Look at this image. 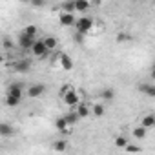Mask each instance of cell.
<instances>
[{
  "label": "cell",
  "instance_id": "cell-3",
  "mask_svg": "<svg viewBox=\"0 0 155 155\" xmlns=\"http://www.w3.org/2000/svg\"><path fill=\"white\" fill-rule=\"evenodd\" d=\"M35 42H37V37H31V35H28L26 31H22V33L18 35V46H20V49L31 51V48H33Z\"/></svg>",
  "mask_w": 155,
  "mask_h": 155
},
{
  "label": "cell",
  "instance_id": "cell-28",
  "mask_svg": "<svg viewBox=\"0 0 155 155\" xmlns=\"http://www.w3.org/2000/svg\"><path fill=\"white\" fill-rule=\"evenodd\" d=\"M150 77H151V81L155 82V64L151 66V73H150Z\"/></svg>",
  "mask_w": 155,
  "mask_h": 155
},
{
  "label": "cell",
  "instance_id": "cell-1",
  "mask_svg": "<svg viewBox=\"0 0 155 155\" xmlns=\"http://www.w3.org/2000/svg\"><path fill=\"white\" fill-rule=\"evenodd\" d=\"M60 97L64 101V104H68L69 108H77L81 102V97H79V91H77L73 86H64L60 90Z\"/></svg>",
  "mask_w": 155,
  "mask_h": 155
},
{
  "label": "cell",
  "instance_id": "cell-9",
  "mask_svg": "<svg viewBox=\"0 0 155 155\" xmlns=\"http://www.w3.org/2000/svg\"><path fill=\"white\" fill-rule=\"evenodd\" d=\"M58 62H60V68H62V69H66V71L73 69V60H71L66 53H58Z\"/></svg>",
  "mask_w": 155,
  "mask_h": 155
},
{
  "label": "cell",
  "instance_id": "cell-4",
  "mask_svg": "<svg viewBox=\"0 0 155 155\" xmlns=\"http://www.w3.org/2000/svg\"><path fill=\"white\" fill-rule=\"evenodd\" d=\"M31 53L37 57V58H46L51 51L46 48V44H44V40L40 38V40H37L35 44H33V48H31Z\"/></svg>",
  "mask_w": 155,
  "mask_h": 155
},
{
  "label": "cell",
  "instance_id": "cell-14",
  "mask_svg": "<svg viewBox=\"0 0 155 155\" xmlns=\"http://www.w3.org/2000/svg\"><path fill=\"white\" fill-rule=\"evenodd\" d=\"M139 90H140L142 93H146L148 97H155V86H153V84H140Z\"/></svg>",
  "mask_w": 155,
  "mask_h": 155
},
{
  "label": "cell",
  "instance_id": "cell-24",
  "mask_svg": "<svg viewBox=\"0 0 155 155\" xmlns=\"http://www.w3.org/2000/svg\"><path fill=\"white\" fill-rule=\"evenodd\" d=\"M53 150H55V151H64V150H66V142H64V140L55 142V144H53Z\"/></svg>",
  "mask_w": 155,
  "mask_h": 155
},
{
  "label": "cell",
  "instance_id": "cell-19",
  "mask_svg": "<svg viewBox=\"0 0 155 155\" xmlns=\"http://www.w3.org/2000/svg\"><path fill=\"white\" fill-rule=\"evenodd\" d=\"M142 126H146L148 130L150 128H155V115H146L142 119Z\"/></svg>",
  "mask_w": 155,
  "mask_h": 155
},
{
  "label": "cell",
  "instance_id": "cell-2",
  "mask_svg": "<svg viewBox=\"0 0 155 155\" xmlns=\"http://www.w3.org/2000/svg\"><path fill=\"white\" fill-rule=\"evenodd\" d=\"M20 101H22V86H20V84H11L9 90H8L6 104L11 106V108H15V106L20 104Z\"/></svg>",
  "mask_w": 155,
  "mask_h": 155
},
{
  "label": "cell",
  "instance_id": "cell-23",
  "mask_svg": "<svg viewBox=\"0 0 155 155\" xmlns=\"http://www.w3.org/2000/svg\"><path fill=\"white\" fill-rule=\"evenodd\" d=\"M28 35H31V37H37V33H38V29H37V26H33V24H29L26 29H24Z\"/></svg>",
  "mask_w": 155,
  "mask_h": 155
},
{
  "label": "cell",
  "instance_id": "cell-8",
  "mask_svg": "<svg viewBox=\"0 0 155 155\" xmlns=\"http://www.w3.org/2000/svg\"><path fill=\"white\" fill-rule=\"evenodd\" d=\"M44 93H46V86H44V84H33V86L28 88V95H29L31 99H37V97H40V95H44Z\"/></svg>",
  "mask_w": 155,
  "mask_h": 155
},
{
  "label": "cell",
  "instance_id": "cell-18",
  "mask_svg": "<svg viewBox=\"0 0 155 155\" xmlns=\"http://www.w3.org/2000/svg\"><path fill=\"white\" fill-rule=\"evenodd\" d=\"M55 126H57L60 131H66V130H68V126H69V122L66 120V117H58V119H57V122H55Z\"/></svg>",
  "mask_w": 155,
  "mask_h": 155
},
{
  "label": "cell",
  "instance_id": "cell-5",
  "mask_svg": "<svg viewBox=\"0 0 155 155\" xmlns=\"http://www.w3.org/2000/svg\"><path fill=\"white\" fill-rule=\"evenodd\" d=\"M75 28H77V31H79V33H84V35H88V31L93 28V20H91V18H88V17H82V18H79V20H77Z\"/></svg>",
  "mask_w": 155,
  "mask_h": 155
},
{
  "label": "cell",
  "instance_id": "cell-22",
  "mask_svg": "<svg viewBox=\"0 0 155 155\" xmlns=\"http://www.w3.org/2000/svg\"><path fill=\"white\" fill-rule=\"evenodd\" d=\"M115 146H117V148H126V146H128V139L122 137V135H119V137L115 139Z\"/></svg>",
  "mask_w": 155,
  "mask_h": 155
},
{
  "label": "cell",
  "instance_id": "cell-26",
  "mask_svg": "<svg viewBox=\"0 0 155 155\" xmlns=\"http://www.w3.org/2000/svg\"><path fill=\"white\" fill-rule=\"evenodd\" d=\"M29 4H31V6H35V8H42V6L46 4V0H31Z\"/></svg>",
  "mask_w": 155,
  "mask_h": 155
},
{
  "label": "cell",
  "instance_id": "cell-29",
  "mask_svg": "<svg viewBox=\"0 0 155 155\" xmlns=\"http://www.w3.org/2000/svg\"><path fill=\"white\" fill-rule=\"evenodd\" d=\"M20 2H31V0H20Z\"/></svg>",
  "mask_w": 155,
  "mask_h": 155
},
{
  "label": "cell",
  "instance_id": "cell-7",
  "mask_svg": "<svg viewBox=\"0 0 155 155\" xmlns=\"http://www.w3.org/2000/svg\"><path fill=\"white\" fill-rule=\"evenodd\" d=\"M58 22L64 26V28H69V26H75L77 24V18L73 17V13H60V17H58Z\"/></svg>",
  "mask_w": 155,
  "mask_h": 155
},
{
  "label": "cell",
  "instance_id": "cell-16",
  "mask_svg": "<svg viewBox=\"0 0 155 155\" xmlns=\"http://www.w3.org/2000/svg\"><path fill=\"white\" fill-rule=\"evenodd\" d=\"M79 119H81V115L77 113V110H75V108H71V111L66 115V120L69 122V126H73V124H75L77 120H79Z\"/></svg>",
  "mask_w": 155,
  "mask_h": 155
},
{
  "label": "cell",
  "instance_id": "cell-25",
  "mask_svg": "<svg viewBox=\"0 0 155 155\" xmlns=\"http://www.w3.org/2000/svg\"><path fill=\"white\" fill-rule=\"evenodd\" d=\"M124 150H126V151H140L142 148H140V146H135V144H130V142H128V146H126Z\"/></svg>",
  "mask_w": 155,
  "mask_h": 155
},
{
  "label": "cell",
  "instance_id": "cell-12",
  "mask_svg": "<svg viewBox=\"0 0 155 155\" xmlns=\"http://www.w3.org/2000/svg\"><path fill=\"white\" fill-rule=\"evenodd\" d=\"M75 8H77V11L86 13L90 9V2H88V0H75Z\"/></svg>",
  "mask_w": 155,
  "mask_h": 155
},
{
  "label": "cell",
  "instance_id": "cell-27",
  "mask_svg": "<svg viewBox=\"0 0 155 155\" xmlns=\"http://www.w3.org/2000/svg\"><path fill=\"white\" fill-rule=\"evenodd\" d=\"M128 38H131V37H128L126 33H119V35H117V40H119V42H126Z\"/></svg>",
  "mask_w": 155,
  "mask_h": 155
},
{
  "label": "cell",
  "instance_id": "cell-20",
  "mask_svg": "<svg viewBox=\"0 0 155 155\" xmlns=\"http://www.w3.org/2000/svg\"><path fill=\"white\" fill-rule=\"evenodd\" d=\"M104 111H106V110H104L102 104H93V106H91V113H93L95 117H102Z\"/></svg>",
  "mask_w": 155,
  "mask_h": 155
},
{
  "label": "cell",
  "instance_id": "cell-17",
  "mask_svg": "<svg viewBox=\"0 0 155 155\" xmlns=\"http://www.w3.org/2000/svg\"><path fill=\"white\" fill-rule=\"evenodd\" d=\"M146 130H148V128L140 124V126L133 128V131H131V133H133V137H135V139H144V137H146Z\"/></svg>",
  "mask_w": 155,
  "mask_h": 155
},
{
  "label": "cell",
  "instance_id": "cell-11",
  "mask_svg": "<svg viewBox=\"0 0 155 155\" xmlns=\"http://www.w3.org/2000/svg\"><path fill=\"white\" fill-rule=\"evenodd\" d=\"M75 110H77V113L81 115V119H84V117H88V115L91 113V108L86 106V104H81V102H79V106H77Z\"/></svg>",
  "mask_w": 155,
  "mask_h": 155
},
{
  "label": "cell",
  "instance_id": "cell-6",
  "mask_svg": "<svg viewBox=\"0 0 155 155\" xmlns=\"http://www.w3.org/2000/svg\"><path fill=\"white\" fill-rule=\"evenodd\" d=\"M31 66H33V62H31L29 58H22V60H17V62L13 64V69L18 71V73H26V71L31 69Z\"/></svg>",
  "mask_w": 155,
  "mask_h": 155
},
{
  "label": "cell",
  "instance_id": "cell-30",
  "mask_svg": "<svg viewBox=\"0 0 155 155\" xmlns=\"http://www.w3.org/2000/svg\"><path fill=\"white\" fill-rule=\"evenodd\" d=\"M153 8H155V4H153Z\"/></svg>",
  "mask_w": 155,
  "mask_h": 155
},
{
  "label": "cell",
  "instance_id": "cell-21",
  "mask_svg": "<svg viewBox=\"0 0 155 155\" xmlns=\"http://www.w3.org/2000/svg\"><path fill=\"white\" fill-rule=\"evenodd\" d=\"M101 97H102L104 101H113V97H115V91H113L111 88H106V90H102Z\"/></svg>",
  "mask_w": 155,
  "mask_h": 155
},
{
  "label": "cell",
  "instance_id": "cell-15",
  "mask_svg": "<svg viewBox=\"0 0 155 155\" xmlns=\"http://www.w3.org/2000/svg\"><path fill=\"white\" fill-rule=\"evenodd\" d=\"M60 9H62L64 13H73V11H77V8H75V0H66V2L60 6Z\"/></svg>",
  "mask_w": 155,
  "mask_h": 155
},
{
  "label": "cell",
  "instance_id": "cell-10",
  "mask_svg": "<svg viewBox=\"0 0 155 155\" xmlns=\"http://www.w3.org/2000/svg\"><path fill=\"white\" fill-rule=\"evenodd\" d=\"M42 40H44V44H46V48H48L49 51H55V49L58 48V40H57L53 35H46Z\"/></svg>",
  "mask_w": 155,
  "mask_h": 155
},
{
  "label": "cell",
  "instance_id": "cell-13",
  "mask_svg": "<svg viewBox=\"0 0 155 155\" xmlns=\"http://www.w3.org/2000/svg\"><path fill=\"white\" fill-rule=\"evenodd\" d=\"M13 133H15V130H13L9 124H6V122L0 124V137H11Z\"/></svg>",
  "mask_w": 155,
  "mask_h": 155
}]
</instances>
